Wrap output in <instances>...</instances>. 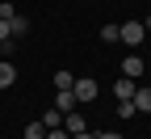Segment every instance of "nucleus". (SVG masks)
Wrapping results in <instances>:
<instances>
[{"instance_id":"obj_1","label":"nucleus","mask_w":151,"mask_h":139,"mask_svg":"<svg viewBox=\"0 0 151 139\" xmlns=\"http://www.w3.org/2000/svg\"><path fill=\"white\" fill-rule=\"evenodd\" d=\"M143 38H147V25H143V21H122V47L139 51V47H143Z\"/></svg>"},{"instance_id":"obj_2","label":"nucleus","mask_w":151,"mask_h":139,"mask_svg":"<svg viewBox=\"0 0 151 139\" xmlns=\"http://www.w3.org/2000/svg\"><path fill=\"white\" fill-rule=\"evenodd\" d=\"M71 93H76V101H92V97L101 93V84L92 80V76H80V80H76V89H71Z\"/></svg>"},{"instance_id":"obj_3","label":"nucleus","mask_w":151,"mask_h":139,"mask_svg":"<svg viewBox=\"0 0 151 139\" xmlns=\"http://www.w3.org/2000/svg\"><path fill=\"white\" fill-rule=\"evenodd\" d=\"M122 76H130V80H143V55L139 51H130L122 59Z\"/></svg>"},{"instance_id":"obj_4","label":"nucleus","mask_w":151,"mask_h":139,"mask_svg":"<svg viewBox=\"0 0 151 139\" xmlns=\"http://www.w3.org/2000/svg\"><path fill=\"white\" fill-rule=\"evenodd\" d=\"M134 89H139V80H130V76H118V80H113V97H118V101H130Z\"/></svg>"},{"instance_id":"obj_5","label":"nucleus","mask_w":151,"mask_h":139,"mask_svg":"<svg viewBox=\"0 0 151 139\" xmlns=\"http://www.w3.org/2000/svg\"><path fill=\"white\" fill-rule=\"evenodd\" d=\"M63 131H67V135H80V131H88V122H84L76 110H67V114H63Z\"/></svg>"},{"instance_id":"obj_6","label":"nucleus","mask_w":151,"mask_h":139,"mask_svg":"<svg viewBox=\"0 0 151 139\" xmlns=\"http://www.w3.org/2000/svg\"><path fill=\"white\" fill-rule=\"evenodd\" d=\"M55 110H63V114L76 110V93L71 89H55Z\"/></svg>"},{"instance_id":"obj_7","label":"nucleus","mask_w":151,"mask_h":139,"mask_svg":"<svg viewBox=\"0 0 151 139\" xmlns=\"http://www.w3.org/2000/svg\"><path fill=\"white\" fill-rule=\"evenodd\" d=\"M130 101H134V110H143V114H151V89H147V84H139V89H134V97H130Z\"/></svg>"},{"instance_id":"obj_8","label":"nucleus","mask_w":151,"mask_h":139,"mask_svg":"<svg viewBox=\"0 0 151 139\" xmlns=\"http://www.w3.org/2000/svg\"><path fill=\"white\" fill-rule=\"evenodd\" d=\"M13 80H17V68L9 63V59H0V89H9Z\"/></svg>"},{"instance_id":"obj_9","label":"nucleus","mask_w":151,"mask_h":139,"mask_svg":"<svg viewBox=\"0 0 151 139\" xmlns=\"http://www.w3.org/2000/svg\"><path fill=\"white\" fill-rule=\"evenodd\" d=\"M9 30H13V38H21V34H29V17H21V13H17L13 21H9Z\"/></svg>"},{"instance_id":"obj_10","label":"nucleus","mask_w":151,"mask_h":139,"mask_svg":"<svg viewBox=\"0 0 151 139\" xmlns=\"http://www.w3.org/2000/svg\"><path fill=\"white\" fill-rule=\"evenodd\" d=\"M55 89H76V76L67 68H59V72H55Z\"/></svg>"},{"instance_id":"obj_11","label":"nucleus","mask_w":151,"mask_h":139,"mask_svg":"<svg viewBox=\"0 0 151 139\" xmlns=\"http://www.w3.org/2000/svg\"><path fill=\"white\" fill-rule=\"evenodd\" d=\"M42 122H46V131H55V127H63V110H55V106H50V110L42 114Z\"/></svg>"},{"instance_id":"obj_12","label":"nucleus","mask_w":151,"mask_h":139,"mask_svg":"<svg viewBox=\"0 0 151 139\" xmlns=\"http://www.w3.org/2000/svg\"><path fill=\"white\" fill-rule=\"evenodd\" d=\"M21 139H46V122H29L21 131Z\"/></svg>"},{"instance_id":"obj_13","label":"nucleus","mask_w":151,"mask_h":139,"mask_svg":"<svg viewBox=\"0 0 151 139\" xmlns=\"http://www.w3.org/2000/svg\"><path fill=\"white\" fill-rule=\"evenodd\" d=\"M101 38H105L109 47H113V42H122V25H113V21H109V25L101 30Z\"/></svg>"},{"instance_id":"obj_14","label":"nucleus","mask_w":151,"mask_h":139,"mask_svg":"<svg viewBox=\"0 0 151 139\" xmlns=\"http://www.w3.org/2000/svg\"><path fill=\"white\" fill-rule=\"evenodd\" d=\"M139 110H134V101H118V118H134Z\"/></svg>"},{"instance_id":"obj_15","label":"nucleus","mask_w":151,"mask_h":139,"mask_svg":"<svg viewBox=\"0 0 151 139\" xmlns=\"http://www.w3.org/2000/svg\"><path fill=\"white\" fill-rule=\"evenodd\" d=\"M0 42H13V30H9V21L0 17Z\"/></svg>"},{"instance_id":"obj_16","label":"nucleus","mask_w":151,"mask_h":139,"mask_svg":"<svg viewBox=\"0 0 151 139\" xmlns=\"http://www.w3.org/2000/svg\"><path fill=\"white\" fill-rule=\"evenodd\" d=\"M0 17H4V21H13V17H17V9L9 4V0H4V4H0Z\"/></svg>"},{"instance_id":"obj_17","label":"nucleus","mask_w":151,"mask_h":139,"mask_svg":"<svg viewBox=\"0 0 151 139\" xmlns=\"http://www.w3.org/2000/svg\"><path fill=\"white\" fill-rule=\"evenodd\" d=\"M97 139H126V135H113V131H105V135H97Z\"/></svg>"},{"instance_id":"obj_18","label":"nucleus","mask_w":151,"mask_h":139,"mask_svg":"<svg viewBox=\"0 0 151 139\" xmlns=\"http://www.w3.org/2000/svg\"><path fill=\"white\" fill-rule=\"evenodd\" d=\"M71 139H97V135H88V131H80V135H71Z\"/></svg>"},{"instance_id":"obj_19","label":"nucleus","mask_w":151,"mask_h":139,"mask_svg":"<svg viewBox=\"0 0 151 139\" xmlns=\"http://www.w3.org/2000/svg\"><path fill=\"white\" fill-rule=\"evenodd\" d=\"M143 25H147V34H151V17H147V21H143Z\"/></svg>"}]
</instances>
